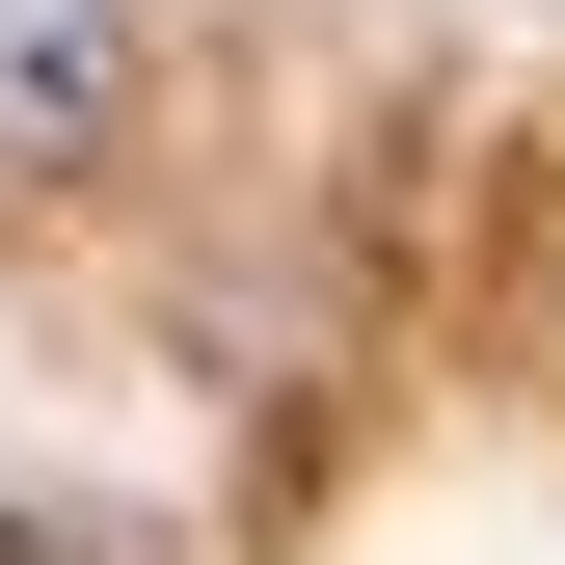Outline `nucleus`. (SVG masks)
<instances>
[{"instance_id": "f257e3e1", "label": "nucleus", "mask_w": 565, "mask_h": 565, "mask_svg": "<svg viewBox=\"0 0 565 565\" xmlns=\"http://www.w3.org/2000/svg\"><path fill=\"white\" fill-rule=\"evenodd\" d=\"M135 135V0H0V189Z\"/></svg>"}]
</instances>
